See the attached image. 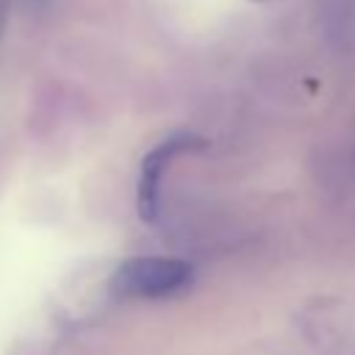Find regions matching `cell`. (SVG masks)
Instances as JSON below:
<instances>
[{
    "mask_svg": "<svg viewBox=\"0 0 355 355\" xmlns=\"http://www.w3.org/2000/svg\"><path fill=\"white\" fill-rule=\"evenodd\" d=\"M194 277V269L183 258L169 255H136L122 261L111 275V288L119 297L161 300L183 291Z\"/></svg>",
    "mask_w": 355,
    "mask_h": 355,
    "instance_id": "1",
    "label": "cell"
},
{
    "mask_svg": "<svg viewBox=\"0 0 355 355\" xmlns=\"http://www.w3.org/2000/svg\"><path fill=\"white\" fill-rule=\"evenodd\" d=\"M205 139L194 136V133H178L164 139L158 147H153L141 166H139V183H136V205H139V216L144 222H155L158 219V197H161V178L166 172V166L183 155V153H194V150H205Z\"/></svg>",
    "mask_w": 355,
    "mask_h": 355,
    "instance_id": "2",
    "label": "cell"
}]
</instances>
